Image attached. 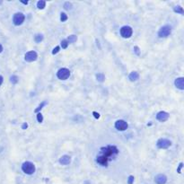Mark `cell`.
I'll return each mask as SVG.
<instances>
[{
    "label": "cell",
    "instance_id": "19",
    "mask_svg": "<svg viewBox=\"0 0 184 184\" xmlns=\"http://www.w3.org/2000/svg\"><path fill=\"white\" fill-rule=\"evenodd\" d=\"M97 77V80H98L99 82H103L105 79V76L103 75V74H98V75H96Z\"/></svg>",
    "mask_w": 184,
    "mask_h": 184
},
{
    "label": "cell",
    "instance_id": "16",
    "mask_svg": "<svg viewBox=\"0 0 184 184\" xmlns=\"http://www.w3.org/2000/svg\"><path fill=\"white\" fill-rule=\"evenodd\" d=\"M46 6V2L45 1H43V0H40L38 3H37V7L39 9H43Z\"/></svg>",
    "mask_w": 184,
    "mask_h": 184
},
{
    "label": "cell",
    "instance_id": "12",
    "mask_svg": "<svg viewBox=\"0 0 184 184\" xmlns=\"http://www.w3.org/2000/svg\"><path fill=\"white\" fill-rule=\"evenodd\" d=\"M174 83H175L176 87L179 88L180 90H183L184 89V78L183 77H179V78L175 79Z\"/></svg>",
    "mask_w": 184,
    "mask_h": 184
},
{
    "label": "cell",
    "instance_id": "23",
    "mask_svg": "<svg viewBox=\"0 0 184 184\" xmlns=\"http://www.w3.org/2000/svg\"><path fill=\"white\" fill-rule=\"evenodd\" d=\"M60 20H61V22L66 21V20H67V15H66L65 13H61V15H60Z\"/></svg>",
    "mask_w": 184,
    "mask_h": 184
},
{
    "label": "cell",
    "instance_id": "8",
    "mask_svg": "<svg viewBox=\"0 0 184 184\" xmlns=\"http://www.w3.org/2000/svg\"><path fill=\"white\" fill-rule=\"evenodd\" d=\"M128 127H129L128 123L123 120H119L115 122V128L118 129V130L124 131L128 129Z\"/></svg>",
    "mask_w": 184,
    "mask_h": 184
},
{
    "label": "cell",
    "instance_id": "9",
    "mask_svg": "<svg viewBox=\"0 0 184 184\" xmlns=\"http://www.w3.org/2000/svg\"><path fill=\"white\" fill-rule=\"evenodd\" d=\"M37 58H38V55L35 51H29L24 56V58L28 62H33L37 59Z\"/></svg>",
    "mask_w": 184,
    "mask_h": 184
},
{
    "label": "cell",
    "instance_id": "4",
    "mask_svg": "<svg viewBox=\"0 0 184 184\" xmlns=\"http://www.w3.org/2000/svg\"><path fill=\"white\" fill-rule=\"evenodd\" d=\"M58 79L60 80H66L70 75V71L68 70L67 68H60L59 70L58 71Z\"/></svg>",
    "mask_w": 184,
    "mask_h": 184
},
{
    "label": "cell",
    "instance_id": "30",
    "mask_svg": "<svg viewBox=\"0 0 184 184\" xmlns=\"http://www.w3.org/2000/svg\"><path fill=\"white\" fill-rule=\"evenodd\" d=\"M134 49H135L136 53H137V55H139V49H138V47H135V48H134Z\"/></svg>",
    "mask_w": 184,
    "mask_h": 184
},
{
    "label": "cell",
    "instance_id": "10",
    "mask_svg": "<svg viewBox=\"0 0 184 184\" xmlns=\"http://www.w3.org/2000/svg\"><path fill=\"white\" fill-rule=\"evenodd\" d=\"M154 181L156 184H165L167 181V177L164 174H158L154 178Z\"/></svg>",
    "mask_w": 184,
    "mask_h": 184
},
{
    "label": "cell",
    "instance_id": "2",
    "mask_svg": "<svg viewBox=\"0 0 184 184\" xmlns=\"http://www.w3.org/2000/svg\"><path fill=\"white\" fill-rule=\"evenodd\" d=\"M22 170L24 173L31 175L35 172V165L31 162H25L22 165Z\"/></svg>",
    "mask_w": 184,
    "mask_h": 184
},
{
    "label": "cell",
    "instance_id": "26",
    "mask_svg": "<svg viewBox=\"0 0 184 184\" xmlns=\"http://www.w3.org/2000/svg\"><path fill=\"white\" fill-rule=\"evenodd\" d=\"M59 49H60V47H59V46H57V47H56L55 49H53V51H52V54H53V55L57 54L58 51H59Z\"/></svg>",
    "mask_w": 184,
    "mask_h": 184
},
{
    "label": "cell",
    "instance_id": "22",
    "mask_svg": "<svg viewBox=\"0 0 184 184\" xmlns=\"http://www.w3.org/2000/svg\"><path fill=\"white\" fill-rule=\"evenodd\" d=\"M61 46H62L63 49H66L67 46H68V42H67V41H66V40H63V41H61Z\"/></svg>",
    "mask_w": 184,
    "mask_h": 184
},
{
    "label": "cell",
    "instance_id": "24",
    "mask_svg": "<svg viewBox=\"0 0 184 184\" xmlns=\"http://www.w3.org/2000/svg\"><path fill=\"white\" fill-rule=\"evenodd\" d=\"M37 120H38V122H40V123H41L43 120V116L41 113H38L37 114Z\"/></svg>",
    "mask_w": 184,
    "mask_h": 184
},
{
    "label": "cell",
    "instance_id": "31",
    "mask_svg": "<svg viewBox=\"0 0 184 184\" xmlns=\"http://www.w3.org/2000/svg\"><path fill=\"white\" fill-rule=\"evenodd\" d=\"M182 165H183V164H182V163H180V166H179V168H178V172H179V173H180V169L182 168Z\"/></svg>",
    "mask_w": 184,
    "mask_h": 184
},
{
    "label": "cell",
    "instance_id": "15",
    "mask_svg": "<svg viewBox=\"0 0 184 184\" xmlns=\"http://www.w3.org/2000/svg\"><path fill=\"white\" fill-rule=\"evenodd\" d=\"M76 40H77V37L75 36V35H70V36L67 38L66 41H67V42L68 43H74V42L76 41Z\"/></svg>",
    "mask_w": 184,
    "mask_h": 184
},
{
    "label": "cell",
    "instance_id": "6",
    "mask_svg": "<svg viewBox=\"0 0 184 184\" xmlns=\"http://www.w3.org/2000/svg\"><path fill=\"white\" fill-rule=\"evenodd\" d=\"M24 14L22 13H16L15 15H14V18H13V22H14V24L15 25H21L24 22Z\"/></svg>",
    "mask_w": 184,
    "mask_h": 184
},
{
    "label": "cell",
    "instance_id": "1",
    "mask_svg": "<svg viewBox=\"0 0 184 184\" xmlns=\"http://www.w3.org/2000/svg\"><path fill=\"white\" fill-rule=\"evenodd\" d=\"M118 154V149L116 146H108L101 149L100 154L97 155V163H100L103 166H106L111 158H113Z\"/></svg>",
    "mask_w": 184,
    "mask_h": 184
},
{
    "label": "cell",
    "instance_id": "33",
    "mask_svg": "<svg viewBox=\"0 0 184 184\" xmlns=\"http://www.w3.org/2000/svg\"><path fill=\"white\" fill-rule=\"evenodd\" d=\"M2 51H3V46L0 44V53H1Z\"/></svg>",
    "mask_w": 184,
    "mask_h": 184
},
{
    "label": "cell",
    "instance_id": "25",
    "mask_svg": "<svg viewBox=\"0 0 184 184\" xmlns=\"http://www.w3.org/2000/svg\"><path fill=\"white\" fill-rule=\"evenodd\" d=\"M133 182H134V176L130 175L129 177V180H128V183H129V184H133Z\"/></svg>",
    "mask_w": 184,
    "mask_h": 184
},
{
    "label": "cell",
    "instance_id": "32",
    "mask_svg": "<svg viewBox=\"0 0 184 184\" xmlns=\"http://www.w3.org/2000/svg\"><path fill=\"white\" fill-rule=\"evenodd\" d=\"M3 81H4V79H3V76L2 75H0V85L3 83Z\"/></svg>",
    "mask_w": 184,
    "mask_h": 184
},
{
    "label": "cell",
    "instance_id": "28",
    "mask_svg": "<svg viewBox=\"0 0 184 184\" xmlns=\"http://www.w3.org/2000/svg\"><path fill=\"white\" fill-rule=\"evenodd\" d=\"M93 114H94V117H95V118H96V119H99V118H100V114L97 113V112H95V111H94V112H93Z\"/></svg>",
    "mask_w": 184,
    "mask_h": 184
},
{
    "label": "cell",
    "instance_id": "14",
    "mask_svg": "<svg viewBox=\"0 0 184 184\" xmlns=\"http://www.w3.org/2000/svg\"><path fill=\"white\" fill-rule=\"evenodd\" d=\"M139 77V75L137 72H136V71H133V72H131L130 74H129V78L130 79V81H137V79H138Z\"/></svg>",
    "mask_w": 184,
    "mask_h": 184
},
{
    "label": "cell",
    "instance_id": "17",
    "mask_svg": "<svg viewBox=\"0 0 184 184\" xmlns=\"http://www.w3.org/2000/svg\"><path fill=\"white\" fill-rule=\"evenodd\" d=\"M173 10H174V12H176V13L181 14V15L184 13V11H183V9H182V7H180V6H176V7H174Z\"/></svg>",
    "mask_w": 184,
    "mask_h": 184
},
{
    "label": "cell",
    "instance_id": "27",
    "mask_svg": "<svg viewBox=\"0 0 184 184\" xmlns=\"http://www.w3.org/2000/svg\"><path fill=\"white\" fill-rule=\"evenodd\" d=\"M46 103H46V102H44V103H41V104L40 105V106H39V107H38V109H36V110H35V112H38V111H40V110H41V108H42L43 106H44V105H46Z\"/></svg>",
    "mask_w": 184,
    "mask_h": 184
},
{
    "label": "cell",
    "instance_id": "13",
    "mask_svg": "<svg viewBox=\"0 0 184 184\" xmlns=\"http://www.w3.org/2000/svg\"><path fill=\"white\" fill-rule=\"evenodd\" d=\"M70 162H71V157L69 156V155H63V156H61L59 159V163L63 165L69 164Z\"/></svg>",
    "mask_w": 184,
    "mask_h": 184
},
{
    "label": "cell",
    "instance_id": "21",
    "mask_svg": "<svg viewBox=\"0 0 184 184\" xmlns=\"http://www.w3.org/2000/svg\"><path fill=\"white\" fill-rule=\"evenodd\" d=\"M64 8L66 9V10H69V9L72 8V4L69 2H66L64 4Z\"/></svg>",
    "mask_w": 184,
    "mask_h": 184
},
{
    "label": "cell",
    "instance_id": "11",
    "mask_svg": "<svg viewBox=\"0 0 184 184\" xmlns=\"http://www.w3.org/2000/svg\"><path fill=\"white\" fill-rule=\"evenodd\" d=\"M156 119L159 120V121L164 122L169 119V114L167 113V112H165V111H160V112L157 113Z\"/></svg>",
    "mask_w": 184,
    "mask_h": 184
},
{
    "label": "cell",
    "instance_id": "29",
    "mask_svg": "<svg viewBox=\"0 0 184 184\" xmlns=\"http://www.w3.org/2000/svg\"><path fill=\"white\" fill-rule=\"evenodd\" d=\"M22 128H23V129H26L28 128V125H27V123H24V124H23V126H22Z\"/></svg>",
    "mask_w": 184,
    "mask_h": 184
},
{
    "label": "cell",
    "instance_id": "20",
    "mask_svg": "<svg viewBox=\"0 0 184 184\" xmlns=\"http://www.w3.org/2000/svg\"><path fill=\"white\" fill-rule=\"evenodd\" d=\"M10 81L12 83H16L18 82V77L16 75H12L10 78Z\"/></svg>",
    "mask_w": 184,
    "mask_h": 184
},
{
    "label": "cell",
    "instance_id": "5",
    "mask_svg": "<svg viewBox=\"0 0 184 184\" xmlns=\"http://www.w3.org/2000/svg\"><path fill=\"white\" fill-rule=\"evenodd\" d=\"M171 142L170 140L166 138H161L159 139L156 143V146L158 148H161V149H165V148H168L169 146H171Z\"/></svg>",
    "mask_w": 184,
    "mask_h": 184
},
{
    "label": "cell",
    "instance_id": "3",
    "mask_svg": "<svg viewBox=\"0 0 184 184\" xmlns=\"http://www.w3.org/2000/svg\"><path fill=\"white\" fill-rule=\"evenodd\" d=\"M171 32V27L170 25H164L161 28L158 32V36L160 38H164V37L169 36Z\"/></svg>",
    "mask_w": 184,
    "mask_h": 184
},
{
    "label": "cell",
    "instance_id": "7",
    "mask_svg": "<svg viewBox=\"0 0 184 184\" xmlns=\"http://www.w3.org/2000/svg\"><path fill=\"white\" fill-rule=\"evenodd\" d=\"M132 28L130 26H123V27L120 29V35H121L123 38H129L132 35Z\"/></svg>",
    "mask_w": 184,
    "mask_h": 184
},
{
    "label": "cell",
    "instance_id": "18",
    "mask_svg": "<svg viewBox=\"0 0 184 184\" xmlns=\"http://www.w3.org/2000/svg\"><path fill=\"white\" fill-rule=\"evenodd\" d=\"M34 40L36 42H41V41L43 40V36L42 34H36L34 37Z\"/></svg>",
    "mask_w": 184,
    "mask_h": 184
},
{
    "label": "cell",
    "instance_id": "34",
    "mask_svg": "<svg viewBox=\"0 0 184 184\" xmlns=\"http://www.w3.org/2000/svg\"><path fill=\"white\" fill-rule=\"evenodd\" d=\"M21 2L23 3V4H24V5H27V4H28L27 1H26V2H25V1H21Z\"/></svg>",
    "mask_w": 184,
    "mask_h": 184
}]
</instances>
